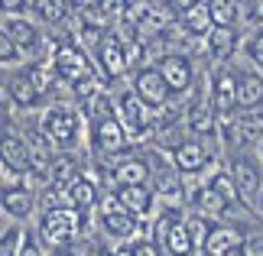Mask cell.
Here are the masks:
<instances>
[{"instance_id": "ba28073f", "label": "cell", "mask_w": 263, "mask_h": 256, "mask_svg": "<svg viewBox=\"0 0 263 256\" xmlns=\"http://www.w3.org/2000/svg\"><path fill=\"white\" fill-rule=\"evenodd\" d=\"M208 101L218 114V124L237 114V71L231 65H215L208 75Z\"/></svg>"}, {"instance_id": "83f0119b", "label": "cell", "mask_w": 263, "mask_h": 256, "mask_svg": "<svg viewBox=\"0 0 263 256\" xmlns=\"http://www.w3.org/2000/svg\"><path fill=\"white\" fill-rule=\"evenodd\" d=\"M23 230H26L23 224H13V221L0 230V256H16L20 240H23Z\"/></svg>"}, {"instance_id": "e0dca14e", "label": "cell", "mask_w": 263, "mask_h": 256, "mask_svg": "<svg viewBox=\"0 0 263 256\" xmlns=\"http://www.w3.org/2000/svg\"><path fill=\"white\" fill-rule=\"evenodd\" d=\"M95 58H98V65H101V71L114 81V78H120V75H127V68H130V55H127V46L120 43V39L114 36V33H104V39L98 43V49H95Z\"/></svg>"}, {"instance_id": "9c48e42d", "label": "cell", "mask_w": 263, "mask_h": 256, "mask_svg": "<svg viewBox=\"0 0 263 256\" xmlns=\"http://www.w3.org/2000/svg\"><path fill=\"white\" fill-rule=\"evenodd\" d=\"M130 91H134L153 114H159V110L173 101V91H169V85L163 81V75H159L156 65H140L134 71V78H130Z\"/></svg>"}, {"instance_id": "d4e9b609", "label": "cell", "mask_w": 263, "mask_h": 256, "mask_svg": "<svg viewBox=\"0 0 263 256\" xmlns=\"http://www.w3.org/2000/svg\"><path fill=\"white\" fill-rule=\"evenodd\" d=\"M29 7H33L36 19H43V23H49V26L62 23V19L68 16L65 0H29Z\"/></svg>"}, {"instance_id": "7a4b0ae2", "label": "cell", "mask_w": 263, "mask_h": 256, "mask_svg": "<svg viewBox=\"0 0 263 256\" xmlns=\"http://www.w3.org/2000/svg\"><path fill=\"white\" fill-rule=\"evenodd\" d=\"M189 204H192L195 214H201V218H208V221H218V218H224V214L234 211L240 204V198H237V188H234V182H231L228 169H215L208 175V182H201V185L192 188Z\"/></svg>"}, {"instance_id": "30bf717a", "label": "cell", "mask_w": 263, "mask_h": 256, "mask_svg": "<svg viewBox=\"0 0 263 256\" xmlns=\"http://www.w3.org/2000/svg\"><path fill=\"white\" fill-rule=\"evenodd\" d=\"M228 175H231V182H234V188H237L240 204H254L257 201V191L263 185L260 162H254L247 152H234L231 162H228Z\"/></svg>"}, {"instance_id": "f35d334b", "label": "cell", "mask_w": 263, "mask_h": 256, "mask_svg": "<svg viewBox=\"0 0 263 256\" xmlns=\"http://www.w3.org/2000/svg\"><path fill=\"white\" fill-rule=\"evenodd\" d=\"M228 256H244V243H240V247H237V250H231Z\"/></svg>"}, {"instance_id": "7c38bea8", "label": "cell", "mask_w": 263, "mask_h": 256, "mask_svg": "<svg viewBox=\"0 0 263 256\" xmlns=\"http://www.w3.org/2000/svg\"><path fill=\"white\" fill-rule=\"evenodd\" d=\"M0 162H7L16 175H29V143L7 117H0Z\"/></svg>"}, {"instance_id": "7402d4cb", "label": "cell", "mask_w": 263, "mask_h": 256, "mask_svg": "<svg viewBox=\"0 0 263 256\" xmlns=\"http://www.w3.org/2000/svg\"><path fill=\"white\" fill-rule=\"evenodd\" d=\"M98 201H101V188H98V182L91 179L88 172H82V175L65 188V204L75 208V211H82V214H88L91 208H98Z\"/></svg>"}, {"instance_id": "f1b7e54d", "label": "cell", "mask_w": 263, "mask_h": 256, "mask_svg": "<svg viewBox=\"0 0 263 256\" xmlns=\"http://www.w3.org/2000/svg\"><path fill=\"white\" fill-rule=\"evenodd\" d=\"M20 62H23L20 49L13 46V39H10L4 29H0V68H16Z\"/></svg>"}, {"instance_id": "3957f363", "label": "cell", "mask_w": 263, "mask_h": 256, "mask_svg": "<svg viewBox=\"0 0 263 256\" xmlns=\"http://www.w3.org/2000/svg\"><path fill=\"white\" fill-rule=\"evenodd\" d=\"M85 221H88V214L75 211V208H43L36 237H39V243H46L49 250L72 247V243L82 237Z\"/></svg>"}, {"instance_id": "4dcf8cb0", "label": "cell", "mask_w": 263, "mask_h": 256, "mask_svg": "<svg viewBox=\"0 0 263 256\" xmlns=\"http://www.w3.org/2000/svg\"><path fill=\"white\" fill-rule=\"evenodd\" d=\"M16 256H46L43 253V243H39V237H36L33 230H23V240H20Z\"/></svg>"}, {"instance_id": "d6986e66", "label": "cell", "mask_w": 263, "mask_h": 256, "mask_svg": "<svg viewBox=\"0 0 263 256\" xmlns=\"http://www.w3.org/2000/svg\"><path fill=\"white\" fill-rule=\"evenodd\" d=\"M114 198H117L120 208L130 211L140 221H146L149 214L156 211V194H153L149 185H117L114 188Z\"/></svg>"}, {"instance_id": "d6a6232c", "label": "cell", "mask_w": 263, "mask_h": 256, "mask_svg": "<svg viewBox=\"0 0 263 256\" xmlns=\"http://www.w3.org/2000/svg\"><path fill=\"white\" fill-rule=\"evenodd\" d=\"M244 256H263V230L244 237Z\"/></svg>"}, {"instance_id": "5b68a950", "label": "cell", "mask_w": 263, "mask_h": 256, "mask_svg": "<svg viewBox=\"0 0 263 256\" xmlns=\"http://www.w3.org/2000/svg\"><path fill=\"white\" fill-rule=\"evenodd\" d=\"M114 114H117V124L124 127L130 143H140L153 133V110H149L130 88H124L114 97Z\"/></svg>"}, {"instance_id": "f546056e", "label": "cell", "mask_w": 263, "mask_h": 256, "mask_svg": "<svg viewBox=\"0 0 263 256\" xmlns=\"http://www.w3.org/2000/svg\"><path fill=\"white\" fill-rule=\"evenodd\" d=\"M130 253L134 256H163V247L149 237H137V240H130Z\"/></svg>"}, {"instance_id": "44dd1931", "label": "cell", "mask_w": 263, "mask_h": 256, "mask_svg": "<svg viewBox=\"0 0 263 256\" xmlns=\"http://www.w3.org/2000/svg\"><path fill=\"white\" fill-rule=\"evenodd\" d=\"M237 110H263V71H237Z\"/></svg>"}, {"instance_id": "ac0fdd59", "label": "cell", "mask_w": 263, "mask_h": 256, "mask_svg": "<svg viewBox=\"0 0 263 256\" xmlns=\"http://www.w3.org/2000/svg\"><path fill=\"white\" fill-rule=\"evenodd\" d=\"M7 88H10V104H13V110H20V114H29V110H36L43 104V94H39V88L33 85V78H29V68H16L13 75L7 78Z\"/></svg>"}, {"instance_id": "277c9868", "label": "cell", "mask_w": 263, "mask_h": 256, "mask_svg": "<svg viewBox=\"0 0 263 256\" xmlns=\"http://www.w3.org/2000/svg\"><path fill=\"white\" fill-rule=\"evenodd\" d=\"M218 136H189L179 140L173 146V166L179 175H198V172H208L218 159Z\"/></svg>"}, {"instance_id": "8d00e7d4", "label": "cell", "mask_w": 263, "mask_h": 256, "mask_svg": "<svg viewBox=\"0 0 263 256\" xmlns=\"http://www.w3.org/2000/svg\"><path fill=\"white\" fill-rule=\"evenodd\" d=\"M254 208L260 211V218H263V185H260V191H257V201H254Z\"/></svg>"}, {"instance_id": "ffe728a7", "label": "cell", "mask_w": 263, "mask_h": 256, "mask_svg": "<svg viewBox=\"0 0 263 256\" xmlns=\"http://www.w3.org/2000/svg\"><path fill=\"white\" fill-rule=\"evenodd\" d=\"M179 29H182L189 39H205L211 29H215V19H211L208 0H198V4L179 10Z\"/></svg>"}, {"instance_id": "603a6c76", "label": "cell", "mask_w": 263, "mask_h": 256, "mask_svg": "<svg viewBox=\"0 0 263 256\" xmlns=\"http://www.w3.org/2000/svg\"><path fill=\"white\" fill-rule=\"evenodd\" d=\"M244 243V233L231 224H211L205 243H201V253L205 256H228L231 250H237Z\"/></svg>"}, {"instance_id": "52a82bcc", "label": "cell", "mask_w": 263, "mask_h": 256, "mask_svg": "<svg viewBox=\"0 0 263 256\" xmlns=\"http://www.w3.org/2000/svg\"><path fill=\"white\" fill-rule=\"evenodd\" d=\"M49 68H52L55 78L65 81L68 88H72L75 81L88 78V75H98L95 65H91V58H88V52H85L78 43H62V46H55L52 55H49Z\"/></svg>"}, {"instance_id": "4316f807", "label": "cell", "mask_w": 263, "mask_h": 256, "mask_svg": "<svg viewBox=\"0 0 263 256\" xmlns=\"http://www.w3.org/2000/svg\"><path fill=\"white\" fill-rule=\"evenodd\" d=\"M240 52L247 55V62L254 65L257 71H263V26H257L254 33L244 39V46H240Z\"/></svg>"}, {"instance_id": "ab89813d", "label": "cell", "mask_w": 263, "mask_h": 256, "mask_svg": "<svg viewBox=\"0 0 263 256\" xmlns=\"http://www.w3.org/2000/svg\"><path fill=\"white\" fill-rule=\"evenodd\" d=\"M257 149H260V162H263V143H260V146H257Z\"/></svg>"}, {"instance_id": "e575fe53", "label": "cell", "mask_w": 263, "mask_h": 256, "mask_svg": "<svg viewBox=\"0 0 263 256\" xmlns=\"http://www.w3.org/2000/svg\"><path fill=\"white\" fill-rule=\"evenodd\" d=\"M7 110H13V104H10V88H7V78L0 75V114H7Z\"/></svg>"}, {"instance_id": "5bb4252c", "label": "cell", "mask_w": 263, "mask_h": 256, "mask_svg": "<svg viewBox=\"0 0 263 256\" xmlns=\"http://www.w3.org/2000/svg\"><path fill=\"white\" fill-rule=\"evenodd\" d=\"M39 204V194L29 188V182H20V185H10V188H0V214L10 218L13 224H23L33 218Z\"/></svg>"}, {"instance_id": "8fae6325", "label": "cell", "mask_w": 263, "mask_h": 256, "mask_svg": "<svg viewBox=\"0 0 263 256\" xmlns=\"http://www.w3.org/2000/svg\"><path fill=\"white\" fill-rule=\"evenodd\" d=\"M88 127H91L88 140H91V146H95L98 156H107V159H124V149L130 146V140H127L124 127L117 124V114H114V117L98 120V124H88Z\"/></svg>"}, {"instance_id": "836d02e7", "label": "cell", "mask_w": 263, "mask_h": 256, "mask_svg": "<svg viewBox=\"0 0 263 256\" xmlns=\"http://www.w3.org/2000/svg\"><path fill=\"white\" fill-rule=\"evenodd\" d=\"M20 182H26L23 175H16L13 169L7 166V162H0V188H10V185H20Z\"/></svg>"}, {"instance_id": "1f68e13d", "label": "cell", "mask_w": 263, "mask_h": 256, "mask_svg": "<svg viewBox=\"0 0 263 256\" xmlns=\"http://www.w3.org/2000/svg\"><path fill=\"white\" fill-rule=\"evenodd\" d=\"M29 0H0V16H23Z\"/></svg>"}, {"instance_id": "4fadbf2b", "label": "cell", "mask_w": 263, "mask_h": 256, "mask_svg": "<svg viewBox=\"0 0 263 256\" xmlns=\"http://www.w3.org/2000/svg\"><path fill=\"white\" fill-rule=\"evenodd\" d=\"M0 29L13 39V46L20 49V55L23 58H39L43 55V29H39L33 19L26 16H4L0 19Z\"/></svg>"}, {"instance_id": "484cf974", "label": "cell", "mask_w": 263, "mask_h": 256, "mask_svg": "<svg viewBox=\"0 0 263 256\" xmlns=\"http://www.w3.org/2000/svg\"><path fill=\"white\" fill-rule=\"evenodd\" d=\"M215 26H237L240 23V4L237 0H208Z\"/></svg>"}, {"instance_id": "d590c367", "label": "cell", "mask_w": 263, "mask_h": 256, "mask_svg": "<svg viewBox=\"0 0 263 256\" xmlns=\"http://www.w3.org/2000/svg\"><path fill=\"white\" fill-rule=\"evenodd\" d=\"M49 256H78L72 247H62V250H52V253H49Z\"/></svg>"}, {"instance_id": "9a60e30c", "label": "cell", "mask_w": 263, "mask_h": 256, "mask_svg": "<svg viewBox=\"0 0 263 256\" xmlns=\"http://www.w3.org/2000/svg\"><path fill=\"white\" fill-rule=\"evenodd\" d=\"M156 68H159V75H163V81L169 85L173 94H185L195 85V62L185 52H166L156 62Z\"/></svg>"}, {"instance_id": "6da1fadb", "label": "cell", "mask_w": 263, "mask_h": 256, "mask_svg": "<svg viewBox=\"0 0 263 256\" xmlns=\"http://www.w3.org/2000/svg\"><path fill=\"white\" fill-rule=\"evenodd\" d=\"M39 130L46 133V140L52 143L55 152H75L82 146L85 140V117L82 110L62 104V101H55V104H49L39 110Z\"/></svg>"}, {"instance_id": "cb8c5ba5", "label": "cell", "mask_w": 263, "mask_h": 256, "mask_svg": "<svg viewBox=\"0 0 263 256\" xmlns=\"http://www.w3.org/2000/svg\"><path fill=\"white\" fill-rule=\"evenodd\" d=\"M110 179L117 185H149V162L143 156H124L110 166Z\"/></svg>"}, {"instance_id": "8992f818", "label": "cell", "mask_w": 263, "mask_h": 256, "mask_svg": "<svg viewBox=\"0 0 263 256\" xmlns=\"http://www.w3.org/2000/svg\"><path fill=\"white\" fill-rule=\"evenodd\" d=\"M95 211H98V227L104 230V237H110L114 243H130V240L140 237V224H143V221L120 208L114 194L101 198Z\"/></svg>"}, {"instance_id": "2e32d148", "label": "cell", "mask_w": 263, "mask_h": 256, "mask_svg": "<svg viewBox=\"0 0 263 256\" xmlns=\"http://www.w3.org/2000/svg\"><path fill=\"white\" fill-rule=\"evenodd\" d=\"M201 43H205V55L215 65H231V58L240 52L244 39H240L237 26H215L205 39H201Z\"/></svg>"}, {"instance_id": "74e56055", "label": "cell", "mask_w": 263, "mask_h": 256, "mask_svg": "<svg viewBox=\"0 0 263 256\" xmlns=\"http://www.w3.org/2000/svg\"><path fill=\"white\" fill-rule=\"evenodd\" d=\"M237 4H240V10H244V7H257L260 0H237Z\"/></svg>"}]
</instances>
